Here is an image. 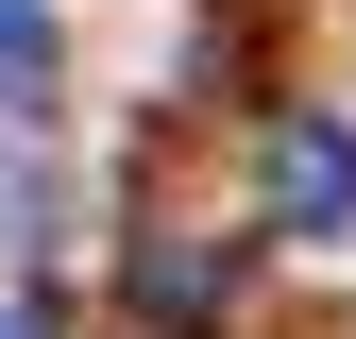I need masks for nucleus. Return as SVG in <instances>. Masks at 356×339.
<instances>
[{"label": "nucleus", "instance_id": "1", "mask_svg": "<svg viewBox=\"0 0 356 339\" xmlns=\"http://www.w3.org/2000/svg\"><path fill=\"white\" fill-rule=\"evenodd\" d=\"M272 204H289V238H356V136L339 119H272Z\"/></svg>", "mask_w": 356, "mask_h": 339}, {"label": "nucleus", "instance_id": "2", "mask_svg": "<svg viewBox=\"0 0 356 339\" xmlns=\"http://www.w3.org/2000/svg\"><path fill=\"white\" fill-rule=\"evenodd\" d=\"M0 102H51V0H0Z\"/></svg>", "mask_w": 356, "mask_h": 339}, {"label": "nucleus", "instance_id": "3", "mask_svg": "<svg viewBox=\"0 0 356 339\" xmlns=\"http://www.w3.org/2000/svg\"><path fill=\"white\" fill-rule=\"evenodd\" d=\"M0 339H51V306H0Z\"/></svg>", "mask_w": 356, "mask_h": 339}]
</instances>
